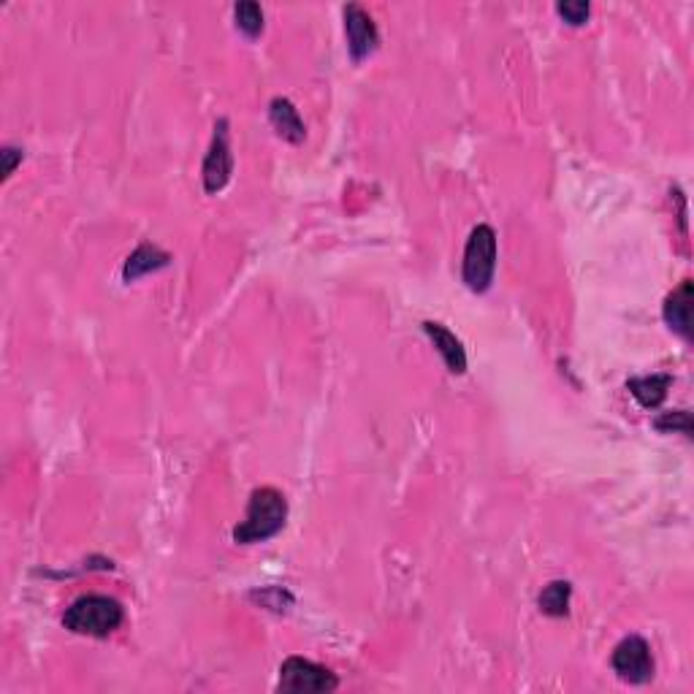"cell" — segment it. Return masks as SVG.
Here are the masks:
<instances>
[{
	"instance_id": "obj_1",
	"label": "cell",
	"mask_w": 694,
	"mask_h": 694,
	"mask_svg": "<svg viewBox=\"0 0 694 694\" xmlns=\"http://www.w3.org/2000/svg\"><path fill=\"white\" fill-rule=\"evenodd\" d=\"M288 521V502L280 491L272 486L255 488L247 502V513L244 521L234 526V543L255 545L272 540L285 529Z\"/></svg>"
},
{
	"instance_id": "obj_2",
	"label": "cell",
	"mask_w": 694,
	"mask_h": 694,
	"mask_svg": "<svg viewBox=\"0 0 694 694\" xmlns=\"http://www.w3.org/2000/svg\"><path fill=\"white\" fill-rule=\"evenodd\" d=\"M125 610L114 597L104 594H85L71 602V608L63 616V627L74 635H87V638H109L112 632L122 627Z\"/></svg>"
},
{
	"instance_id": "obj_3",
	"label": "cell",
	"mask_w": 694,
	"mask_h": 694,
	"mask_svg": "<svg viewBox=\"0 0 694 694\" xmlns=\"http://www.w3.org/2000/svg\"><path fill=\"white\" fill-rule=\"evenodd\" d=\"M497 272V234L491 226H478L467 239L464 261H461V280L472 293H486Z\"/></svg>"
},
{
	"instance_id": "obj_4",
	"label": "cell",
	"mask_w": 694,
	"mask_h": 694,
	"mask_svg": "<svg viewBox=\"0 0 694 694\" xmlns=\"http://www.w3.org/2000/svg\"><path fill=\"white\" fill-rule=\"evenodd\" d=\"M339 686V678L329 667L315 665L304 657H288L280 667L277 689L291 694H326Z\"/></svg>"
},
{
	"instance_id": "obj_5",
	"label": "cell",
	"mask_w": 694,
	"mask_h": 694,
	"mask_svg": "<svg viewBox=\"0 0 694 694\" xmlns=\"http://www.w3.org/2000/svg\"><path fill=\"white\" fill-rule=\"evenodd\" d=\"M610 667L624 684H648L654 678V657L651 646L640 635H627L616 643L610 654Z\"/></svg>"
},
{
	"instance_id": "obj_6",
	"label": "cell",
	"mask_w": 694,
	"mask_h": 694,
	"mask_svg": "<svg viewBox=\"0 0 694 694\" xmlns=\"http://www.w3.org/2000/svg\"><path fill=\"white\" fill-rule=\"evenodd\" d=\"M231 174H234V155H231V141H228V120H220L215 125V136H212L204 169H201L204 190L209 196H215L231 182Z\"/></svg>"
},
{
	"instance_id": "obj_7",
	"label": "cell",
	"mask_w": 694,
	"mask_h": 694,
	"mask_svg": "<svg viewBox=\"0 0 694 694\" xmlns=\"http://www.w3.org/2000/svg\"><path fill=\"white\" fill-rule=\"evenodd\" d=\"M345 36L350 57H353L356 63H361L364 57L372 55L377 49V44H380L377 25L361 6H356V3L345 6Z\"/></svg>"
},
{
	"instance_id": "obj_8",
	"label": "cell",
	"mask_w": 694,
	"mask_h": 694,
	"mask_svg": "<svg viewBox=\"0 0 694 694\" xmlns=\"http://www.w3.org/2000/svg\"><path fill=\"white\" fill-rule=\"evenodd\" d=\"M662 315H665V323L676 331L678 337H692V280H684L676 291L667 296Z\"/></svg>"
},
{
	"instance_id": "obj_9",
	"label": "cell",
	"mask_w": 694,
	"mask_h": 694,
	"mask_svg": "<svg viewBox=\"0 0 694 694\" xmlns=\"http://www.w3.org/2000/svg\"><path fill=\"white\" fill-rule=\"evenodd\" d=\"M423 331H426V337L432 339V345L437 347V353H440L453 375H464L467 372V350L459 342V337L445 329L442 323H432V320L423 323Z\"/></svg>"
},
{
	"instance_id": "obj_10",
	"label": "cell",
	"mask_w": 694,
	"mask_h": 694,
	"mask_svg": "<svg viewBox=\"0 0 694 694\" xmlns=\"http://www.w3.org/2000/svg\"><path fill=\"white\" fill-rule=\"evenodd\" d=\"M169 263H171L169 253H163L158 244L144 242V244H139L136 250H133L131 258L125 261V266H122V280L136 282L139 277H147V274L166 269Z\"/></svg>"
},
{
	"instance_id": "obj_11",
	"label": "cell",
	"mask_w": 694,
	"mask_h": 694,
	"mask_svg": "<svg viewBox=\"0 0 694 694\" xmlns=\"http://www.w3.org/2000/svg\"><path fill=\"white\" fill-rule=\"evenodd\" d=\"M269 120H272V128L280 139L291 141V144H301L307 139V128L299 117V109L288 98H274L269 104Z\"/></svg>"
},
{
	"instance_id": "obj_12",
	"label": "cell",
	"mask_w": 694,
	"mask_h": 694,
	"mask_svg": "<svg viewBox=\"0 0 694 694\" xmlns=\"http://www.w3.org/2000/svg\"><path fill=\"white\" fill-rule=\"evenodd\" d=\"M673 385V377L670 375H648V377H635L629 380V394L635 396L646 410H654L667 399V391Z\"/></svg>"
},
{
	"instance_id": "obj_13",
	"label": "cell",
	"mask_w": 694,
	"mask_h": 694,
	"mask_svg": "<svg viewBox=\"0 0 694 694\" xmlns=\"http://www.w3.org/2000/svg\"><path fill=\"white\" fill-rule=\"evenodd\" d=\"M570 597H573L570 581H554L548 583L543 589V594L537 597V605H540V610H543L545 616L562 619V616L570 613Z\"/></svg>"
},
{
	"instance_id": "obj_14",
	"label": "cell",
	"mask_w": 694,
	"mask_h": 694,
	"mask_svg": "<svg viewBox=\"0 0 694 694\" xmlns=\"http://www.w3.org/2000/svg\"><path fill=\"white\" fill-rule=\"evenodd\" d=\"M236 28L242 30L247 38H258L263 33V9L253 0H242L234 6Z\"/></svg>"
},
{
	"instance_id": "obj_15",
	"label": "cell",
	"mask_w": 694,
	"mask_h": 694,
	"mask_svg": "<svg viewBox=\"0 0 694 694\" xmlns=\"http://www.w3.org/2000/svg\"><path fill=\"white\" fill-rule=\"evenodd\" d=\"M654 426H657L659 432H681V434H686V437H692V418H689V413H686V410H676V413L659 415Z\"/></svg>"
},
{
	"instance_id": "obj_16",
	"label": "cell",
	"mask_w": 694,
	"mask_h": 694,
	"mask_svg": "<svg viewBox=\"0 0 694 694\" xmlns=\"http://www.w3.org/2000/svg\"><path fill=\"white\" fill-rule=\"evenodd\" d=\"M556 14L567 22V25H583L586 19H589L591 14V6L589 3H583V0H567V3H556Z\"/></svg>"
},
{
	"instance_id": "obj_17",
	"label": "cell",
	"mask_w": 694,
	"mask_h": 694,
	"mask_svg": "<svg viewBox=\"0 0 694 694\" xmlns=\"http://www.w3.org/2000/svg\"><path fill=\"white\" fill-rule=\"evenodd\" d=\"M3 158H6V166H3V177L9 179L11 174H14V169H17L19 160H22V152L14 150V147H6V150H3Z\"/></svg>"
}]
</instances>
